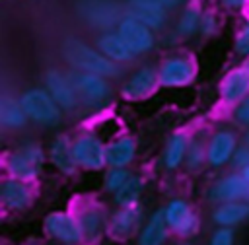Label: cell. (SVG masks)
<instances>
[{
	"label": "cell",
	"instance_id": "obj_1",
	"mask_svg": "<svg viewBox=\"0 0 249 245\" xmlns=\"http://www.w3.org/2000/svg\"><path fill=\"white\" fill-rule=\"evenodd\" d=\"M62 54L70 66H74L82 72H93V74H101L105 78L117 74V66L113 64V60L109 56L93 51L91 47H88L82 41H76V39L64 41Z\"/></svg>",
	"mask_w": 249,
	"mask_h": 245
},
{
	"label": "cell",
	"instance_id": "obj_2",
	"mask_svg": "<svg viewBox=\"0 0 249 245\" xmlns=\"http://www.w3.org/2000/svg\"><path fill=\"white\" fill-rule=\"evenodd\" d=\"M19 101L23 105L25 115L37 122L53 124L60 119V105L49 93V89H29L21 95Z\"/></svg>",
	"mask_w": 249,
	"mask_h": 245
},
{
	"label": "cell",
	"instance_id": "obj_3",
	"mask_svg": "<svg viewBox=\"0 0 249 245\" xmlns=\"http://www.w3.org/2000/svg\"><path fill=\"white\" fill-rule=\"evenodd\" d=\"M45 154L37 144H25L8 158V169L14 179L29 181L35 179L43 167Z\"/></svg>",
	"mask_w": 249,
	"mask_h": 245
},
{
	"label": "cell",
	"instance_id": "obj_4",
	"mask_svg": "<svg viewBox=\"0 0 249 245\" xmlns=\"http://www.w3.org/2000/svg\"><path fill=\"white\" fill-rule=\"evenodd\" d=\"M80 16L93 27L107 29L111 25L121 23V6L115 0H80L78 4Z\"/></svg>",
	"mask_w": 249,
	"mask_h": 245
},
{
	"label": "cell",
	"instance_id": "obj_5",
	"mask_svg": "<svg viewBox=\"0 0 249 245\" xmlns=\"http://www.w3.org/2000/svg\"><path fill=\"white\" fill-rule=\"evenodd\" d=\"M72 84L76 88L78 99H82L88 105H99L111 95V88L105 82V76L93 74V72H78L72 78Z\"/></svg>",
	"mask_w": 249,
	"mask_h": 245
},
{
	"label": "cell",
	"instance_id": "obj_6",
	"mask_svg": "<svg viewBox=\"0 0 249 245\" xmlns=\"http://www.w3.org/2000/svg\"><path fill=\"white\" fill-rule=\"evenodd\" d=\"M72 150H74L76 163L86 169H99L107 163V148L91 134L80 136L72 144Z\"/></svg>",
	"mask_w": 249,
	"mask_h": 245
},
{
	"label": "cell",
	"instance_id": "obj_7",
	"mask_svg": "<svg viewBox=\"0 0 249 245\" xmlns=\"http://www.w3.org/2000/svg\"><path fill=\"white\" fill-rule=\"evenodd\" d=\"M117 31H119V35L126 41V45L132 49L134 54L146 52V51H150L152 45H154V37H152L150 27L144 25L142 21L134 19V18L124 16V18L121 19V23L117 25Z\"/></svg>",
	"mask_w": 249,
	"mask_h": 245
},
{
	"label": "cell",
	"instance_id": "obj_8",
	"mask_svg": "<svg viewBox=\"0 0 249 245\" xmlns=\"http://www.w3.org/2000/svg\"><path fill=\"white\" fill-rule=\"evenodd\" d=\"M195 78V64L191 58L185 56H173L167 58L160 68V84L163 86H187Z\"/></svg>",
	"mask_w": 249,
	"mask_h": 245
},
{
	"label": "cell",
	"instance_id": "obj_9",
	"mask_svg": "<svg viewBox=\"0 0 249 245\" xmlns=\"http://www.w3.org/2000/svg\"><path fill=\"white\" fill-rule=\"evenodd\" d=\"M45 228L47 231L68 245H74L78 241H82V229H80V222L76 218H72L70 214H62V212H54L49 214L45 220Z\"/></svg>",
	"mask_w": 249,
	"mask_h": 245
},
{
	"label": "cell",
	"instance_id": "obj_10",
	"mask_svg": "<svg viewBox=\"0 0 249 245\" xmlns=\"http://www.w3.org/2000/svg\"><path fill=\"white\" fill-rule=\"evenodd\" d=\"M165 8L160 6L156 0H128L124 14L148 25L150 29H158L165 23Z\"/></svg>",
	"mask_w": 249,
	"mask_h": 245
},
{
	"label": "cell",
	"instance_id": "obj_11",
	"mask_svg": "<svg viewBox=\"0 0 249 245\" xmlns=\"http://www.w3.org/2000/svg\"><path fill=\"white\" fill-rule=\"evenodd\" d=\"M47 89L49 93L56 99V103L62 107V109H72L76 103H78V93H76V88L72 84L70 78H66L62 72L58 70H51L47 72Z\"/></svg>",
	"mask_w": 249,
	"mask_h": 245
},
{
	"label": "cell",
	"instance_id": "obj_12",
	"mask_svg": "<svg viewBox=\"0 0 249 245\" xmlns=\"http://www.w3.org/2000/svg\"><path fill=\"white\" fill-rule=\"evenodd\" d=\"M165 220H167V226L177 231V233H183V235H189L196 229V216L193 214L191 206L185 202V200H171L167 206H165Z\"/></svg>",
	"mask_w": 249,
	"mask_h": 245
},
{
	"label": "cell",
	"instance_id": "obj_13",
	"mask_svg": "<svg viewBox=\"0 0 249 245\" xmlns=\"http://www.w3.org/2000/svg\"><path fill=\"white\" fill-rule=\"evenodd\" d=\"M160 82V74H156L154 68H140L136 70L128 80L126 84L123 86V95L126 99H140V97H146L150 95L154 89H156V84Z\"/></svg>",
	"mask_w": 249,
	"mask_h": 245
},
{
	"label": "cell",
	"instance_id": "obj_14",
	"mask_svg": "<svg viewBox=\"0 0 249 245\" xmlns=\"http://www.w3.org/2000/svg\"><path fill=\"white\" fill-rule=\"evenodd\" d=\"M214 200L231 202V200H249V181L243 175H230L222 179L210 194Z\"/></svg>",
	"mask_w": 249,
	"mask_h": 245
},
{
	"label": "cell",
	"instance_id": "obj_15",
	"mask_svg": "<svg viewBox=\"0 0 249 245\" xmlns=\"http://www.w3.org/2000/svg\"><path fill=\"white\" fill-rule=\"evenodd\" d=\"M235 150V136L228 130H222L218 134L212 136L210 144H208V152H206V158L210 161V165H224L231 154Z\"/></svg>",
	"mask_w": 249,
	"mask_h": 245
},
{
	"label": "cell",
	"instance_id": "obj_16",
	"mask_svg": "<svg viewBox=\"0 0 249 245\" xmlns=\"http://www.w3.org/2000/svg\"><path fill=\"white\" fill-rule=\"evenodd\" d=\"M140 222V212L136 206H123V210H119L111 222H109V233L117 239H124L128 237Z\"/></svg>",
	"mask_w": 249,
	"mask_h": 245
},
{
	"label": "cell",
	"instance_id": "obj_17",
	"mask_svg": "<svg viewBox=\"0 0 249 245\" xmlns=\"http://www.w3.org/2000/svg\"><path fill=\"white\" fill-rule=\"evenodd\" d=\"M245 95H249V72L245 68L230 72L222 82V97L228 103H235Z\"/></svg>",
	"mask_w": 249,
	"mask_h": 245
},
{
	"label": "cell",
	"instance_id": "obj_18",
	"mask_svg": "<svg viewBox=\"0 0 249 245\" xmlns=\"http://www.w3.org/2000/svg\"><path fill=\"white\" fill-rule=\"evenodd\" d=\"M97 45H99V51H101L105 56H109L111 60L123 62V60H130V58L134 56L132 49H130V47L126 45V41L119 35V31H107V33H103V35L99 37Z\"/></svg>",
	"mask_w": 249,
	"mask_h": 245
},
{
	"label": "cell",
	"instance_id": "obj_19",
	"mask_svg": "<svg viewBox=\"0 0 249 245\" xmlns=\"http://www.w3.org/2000/svg\"><path fill=\"white\" fill-rule=\"evenodd\" d=\"M0 196H2V202L8 208H12V210L23 208V206H27L31 202V192L21 183V179H10V181H6L2 185Z\"/></svg>",
	"mask_w": 249,
	"mask_h": 245
},
{
	"label": "cell",
	"instance_id": "obj_20",
	"mask_svg": "<svg viewBox=\"0 0 249 245\" xmlns=\"http://www.w3.org/2000/svg\"><path fill=\"white\" fill-rule=\"evenodd\" d=\"M80 229H82V239L86 241H97L99 235L105 229V218L99 208H88L78 216Z\"/></svg>",
	"mask_w": 249,
	"mask_h": 245
},
{
	"label": "cell",
	"instance_id": "obj_21",
	"mask_svg": "<svg viewBox=\"0 0 249 245\" xmlns=\"http://www.w3.org/2000/svg\"><path fill=\"white\" fill-rule=\"evenodd\" d=\"M249 216V200H231V202H224L216 212H214V220L220 226H233L243 222Z\"/></svg>",
	"mask_w": 249,
	"mask_h": 245
},
{
	"label": "cell",
	"instance_id": "obj_22",
	"mask_svg": "<svg viewBox=\"0 0 249 245\" xmlns=\"http://www.w3.org/2000/svg\"><path fill=\"white\" fill-rule=\"evenodd\" d=\"M136 144L132 138H119L107 146V163L113 167H124L132 161Z\"/></svg>",
	"mask_w": 249,
	"mask_h": 245
},
{
	"label": "cell",
	"instance_id": "obj_23",
	"mask_svg": "<svg viewBox=\"0 0 249 245\" xmlns=\"http://www.w3.org/2000/svg\"><path fill=\"white\" fill-rule=\"evenodd\" d=\"M167 220H165V212L160 210L152 216V220L146 224L144 231L140 233L138 243L140 245H161L165 241V231H167Z\"/></svg>",
	"mask_w": 249,
	"mask_h": 245
},
{
	"label": "cell",
	"instance_id": "obj_24",
	"mask_svg": "<svg viewBox=\"0 0 249 245\" xmlns=\"http://www.w3.org/2000/svg\"><path fill=\"white\" fill-rule=\"evenodd\" d=\"M49 156H51V161H53L60 171H64V173H72V171L76 169V165H78V163H76V158H74V150H72V146L68 144L66 138L54 140V144L51 146Z\"/></svg>",
	"mask_w": 249,
	"mask_h": 245
},
{
	"label": "cell",
	"instance_id": "obj_25",
	"mask_svg": "<svg viewBox=\"0 0 249 245\" xmlns=\"http://www.w3.org/2000/svg\"><path fill=\"white\" fill-rule=\"evenodd\" d=\"M25 111H23V105L21 101H16L14 97L10 95H4L0 99V122L8 128H16V126H21L25 122Z\"/></svg>",
	"mask_w": 249,
	"mask_h": 245
},
{
	"label": "cell",
	"instance_id": "obj_26",
	"mask_svg": "<svg viewBox=\"0 0 249 245\" xmlns=\"http://www.w3.org/2000/svg\"><path fill=\"white\" fill-rule=\"evenodd\" d=\"M187 148H189L187 138H185L183 134H175V136L169 140V144H167V148H165V154H163V163H165V167H167V169L179 167L181 161H183L185 156H187Z\"/></svg>",
	"mask_w": 249,
	"mask_h": 245
},
{
	"label": "cell",
	"instance_id": "obj_27",
	"mask_svg": "<svg viewBox=\"0 0 249 245\" xmlns=\"http://www.w3.org/2000/svg\"><path fill=\"white\" fill-rule=\"evenodd\" d=\"M142 192V181L138 177H130L117 192H115V200L121 204V206H132L138 196Z\"/></svg>",
	"mask_w": 249,
	"mask_h": 245
},
{
	"label": "cell",
	"instance_id": "obj_28",
	"mask_svg": "<svg viewBox=\"0 0 249 245\" xmlns=\"http://www.w3.org/2000/svg\"><path fill=\"white\" fill-rule=\"evenodd\" d=\"M200 12L196 8H187L177 23V35L179 37H191L196 29H200Z\"/></svg>",
	"mask_w": 249,
	"mask_h": 245
},
{
	"label": "cell",
	"instance_id": "obj_29",
	"mask_svg": "<svg viewBox=\"0 0 249 245\" xmlns=\"http://www.w3.org/2000/svg\"><path fill=\"white\" fill-rule=\"evenodd\" d=\"M128 179H130V173H128V171H124L123 167H115L113 171L107 173V177H105V187H107L109 191L117 192Z\"/></svg>",
	"mask_w": 249,
	"mask_h": 245
},
{
	"label": "cell",
	"instance_id": "obj_30",
	"mask_svg": "<svg viewBox=\"0 0 249 245\" xmlns=\"http://www.w3.org/2000/svg\"><path fill=\"white\" fill-rule=\"evenodd\" d=\"M204 159V148L200 142H189L187 148V165L189 167H198Z\"/></svg>",
	"mask_w": 249,
	"mask_h": 245
},
{
	"label": "cell",
	"instance_id": "obj_31",
	"mask_svg": "<svg viewBox=\"0 0 249 245\" xmlns=\"http://www.w3.org/2000/svg\"><path fill=\"white\" fill-rule=\"evenodd\" d=\"M235 51L239 54H249V23L239 31V35L235 39Z\"/></svg>",
	"mask_w": 249,
	"mask_h": 245
},
{
	"label": "cell",
	"instance_id": "obj_32",
	"mask_svg": "<svg viewBox=\"0 0 249 245\" xmlns=\"http://www.w3.org/2000/svg\"><path fill=\"white\" fill-rule=\"evenodd\" d=\"M210 245H233V233H231V229H228V226L224 229H218L214 233Z\"/></svg>",
	"mask_w": 249,
	"mask_h": 245
},
{
	"label": "cell",
	"instance_id": "obj_33",
	"mask_svg": "<svg viewBox=\"0 0 249 245\" xmlns=\"http://www.w3.org/2000/svg\"><path fill=\"white\" fill-rule=\"evenodd\" d=\"M235 119H237V122H241V124H249V95H245V97L241 99V103L237 105V109H235Z\"/></svg>",
	"mask_w": 249,
	"mask_h": 245
},
{
	"label": "cell",
	"instance_id": "obj_34",
	"mask_svg": "<svg viewBox=\"0 0 249 245\" xmlns=\"http://www.w3.org/2000/svg\"><path fill=\"white\" fill-rule=\"evenodd\" d=\"M214 29H216V19H214V16H212L210 12L202 14V16H200V31H202L204 35H212Z\"/></svg>",
	"mask_w": 249,
	"mask_h": 245
},
{
	"label": "cell",
	"instance_id": "obj_35",
	"mask_svg": "<svg viewBox=\"0 0 249 245\" xmlns=\"http://www.w3.org/2000/svg\"><path fill=\"white\" fill-rule=\"evenodd\" d=\"M245 2H247V0H222V4H224L226 8H241Z\"/></svg>",
	"mask_w": 249,
	"mask_h": 245
},
{
	"label": "cell",
	"instance_id": "obj_36",
	"mask_svg": "<svg viewBox=\"0 0 249 245\" xmlns=\"http://www.w3.org/2000/svg\"><path fill=\"white\" fill-rule=\"evenodd\" d=\"M156 2H158L160 6H163L165 10H169V8H175V6H177L181 0H156Z\"/></svg>",
	"mask_w": 249,
	"mask_h": 245
},
{
	"label": "cell",
	"instance_id": "obj_37",
	"mask_svg": "<svg viewBox=\"0 0 249 245\" xmlns=\"http://www.w3.org/2000/svg\"><path fill=\"white\" fill-rule=\"evenodd\" d=\"M241 175H243V177H245V179L249 181V163H247V165H245V167L241 169Z\"/></svg>",
	"mask_w": 249,
	"mask_h": 245
},
{
	"label": "cell",
	"instance_id": "obj_38",
	"mask_svg": "<svg viewBox=\"0 0 249 245\" xmlns=\"http://www.w3.org/2000/svg\"><path fill=\"white\" fill-rule=\"evenodd\" d=\"M245 70H247V72H249V60H247V64H245Z\"/></svg>",
	"mask_w": 249,
	"mask_h": 245
}]
</instances>
